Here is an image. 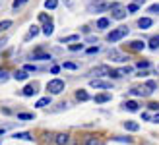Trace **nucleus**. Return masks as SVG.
Segmentation results:
<instances>
[{
  "label": "nucleus",
  "instance_id": "obj_1",
  "mask_svg": "<svg viewBox=\"0 0 159 145\" xmlns=\"http://www.w3.org/2000/svg\"><path fill=\"white\" fill-rule=\"evenodd\" d=\"M109 10H111V18H113V20H124L126 15H128V10H126V6L120 4V2H113V4H109Z\"/></svg>",
  "mask_w": 159,
  "mask_h": 145
},
{
  "label": "nucleus",
  "instance_id": "obj_2",
  "mask_svg": "<svg viewBox=\"0 0 159 145\" xmlns=\"http://www.w3.org/2000/svg\"><path fill=\"white\" fill-rule=\"evenodd\" d=\"M128 33H130V29H128V27H124V25H120V27L113 29V31H111V33L107 35V43H111V45H113V43H118L120 39H124Z\"/></svg>",
  "mask_w": 159,
  "mask_h": 145
},
{
  "label": "nucleus",
  "instance_id": "obj_3",
  "mask_svg": "<svg viewBox=\"0 0 159 145\" xmlns=\"http://www.w3.org/2000/svg\"><path fill=\"white\" fill-rule=\"evenodd\" d=\"M64 87H66V83L62 81V79L54 77V79H51V81L47 83V91H49L51 95H60L62 91H64Z\"/></svg>",
  "mask_w": 159,
  "mask_h": 145
},
{
  "label": "nucleus",
  "instance_id": "obj_4",
  "mask_svg": "<svg viewBox=\"0 0 159 145\" xmlns=\"http://www.w3.org/2000/svg\"><path fill=\"white\" fill-rule=\"evenodd\" d=\"M89 85L93 87V89H111V87H113V83L105 81V79H91Z\"/></svg>",
  "mask_w": 159,
  "mask_h": 145
},
{
  "label": "nucleus",
  "instance_id": "obj_5",
  "mask_svg": "<svg viewBox=\"0 0 159 145\" xmlns=\"http://www.w3.org/2000/svg\"><path fill=\"white\" fill-rule=\"evenodd\" d=\"M52 139H54V145H70V134L60 132V134L54 135Z\"/></svg>",
  "mask_w": 159,
  "mask_h": 145
},
{
  "label": "nucleus",
  "instance_id": "obj_6",
  "mask_svg": "<svg viewBox=\"0 0 159 145\" xmlns=\"http://www.w3.org/2000/svg\"><path fill=\"white\" fill-rule=\"evenodd\" d=\"M109 72H111L109 66H97V68H93L89 72V76H95L93 79H97V76H109Z\"/></svg>",
  "mask_w": 159,
  "mask_h": 145
},
{
  "label": "nucleus",
  "instance_id": "obj_7",
  "mask_svg": "<svg viewBox=\"0 0 159 145\" xmlns=\"http://www.w3.org/2000/svg\"><path fill=\"white\" fill-rule=\"evenodd\" d=\"M130 95H136V97H148V95H152V91H149L146 85H142V87H132V89H130Z\"/></svg>",
  "mask_w": 159,
  "mask_h": 145
},
{
  "label": "nucleus",
  "instance_id": "obj_8",
  "mask_svg": "<svg viewBox=\"0 0 159 145\" xmlns=\"http://www.w3.org/2000/svg\"><path fill=\"white\" fill-rule=\"evenodd\" d=\"M87 10H89L91 14H93V12H97V14H99V12L109 10V4H107V2H97V4H91L89 8H87Z\"/></svg>",
  "mask_w": 159,
  "mask_h": 145
},
{
  "label": "nucleus",
  "instance_id": "obj_9",
  "mask_svg": "<svg viewBox=\"0 0 159 145\" xmlns=\"http://www.w3.org/2000/svg\"><path fill=\"white\" fill-rule=\"evenodd\" d=\"M35 93H37V85H35V83H29V85H25V87L21 89V95H23V97H33Z\"/></svg>",
  "mask_w": 159,
  "mask_h": 145
},
{
  "label": "nucleus",
  "instance_id": "obj_10",
  "mask_svg": "<svg viewBox=\"0 0 159 145\" xmlns=\"http://www.w3.org/2000/svg\"><path fill=\"white\" fill-rule=\"evenodd\" d=\"M52 31H54V23L49 20V21H47L45 23V25H43V29H41V33L45 35V37H51L52 35Z\"/></svg>",
  "mask_w": 159,
  "mask_h": 145
},
{
  "label": "nucleus",
  "instance_id": "obj_11",
  "mask_svg": "<svg viewBox=\"0 0 159 145\" xmlns=\"http://www.w3.org/2000/svg\"><path fill=\"white\" fill-rule=\"evenodd\" d=\"M97 104H105L111 101V93H99V95H95V99H93Z\"/></svg>",
  "mask_w": 159,
  "mask_h": 145
},
{
  "label": "nucleus",
  "instance_id": "obj_12",
  "mask_svg": "<svg viewBox=\"0 0 159 145\" xmlns=\"http://www.w3.org/2000/svg\"><path fill=\"white\" fill-rule=\"evenodd\" d=\"M152 25H153L152 18H140V20H138V27H140V29H149Z\"/></svg>",
  "mask_w": 159,
  "mask_h": 145
},
{
  "label": "nucleus",
  "instance_id": "obj_13",
  "mask_svg": "<svg viewBox=\"0 0 159 145\" xmlns=\"http://www.w3.org/2000/svg\"><path fill=\"white\" fill-rule=\"evenodd\" d=\"M124 130H128V132H138V130H140V124L134 122V120H126V122H124Z\"/></svg>",
  "mask_w": 159,
  "mask_h": 145
},
{
  "label": "nucleus",
  "instance_id": "obj_14",
  "mask_svg": "<svg viewBox=\"0 0 159 145\" xmlns=\"http://www.w3.org/2000/svg\"><path fill=\"white\" fill-rule=\"evenodd\" d=\"M109 58H113V60H116V62H126V60H128V56L118 54V51H109Z\"/></svg>",
  "mask_w": 159,
  "mask_h": 145
},
{
  "label": "nucleus",
  "instance_id": "obj_15",
  "mask_svg": "<svg viewBox=\"0 0 159 145\" xmlns=\"http://www.w3.org/2000/svg\"><path fill=\"white\" fill-rule=\"evenodd\" d=\"M128 46L132 48V51H144V48H146V43H144V41H140V39H136V41L128 43Z\"/></svg>",
  "mask_w": 159,
  "mask_h": 145
},
{
  "label": "nucleus",
  "instance_id": "obj_16",
  "mask_svg": "<svg viewBox=\"0 0 159 145\" xmlns=\"http://www.w3.org/2000/svg\"><path fill=\"white\" fill-rule=\"evenodd\" d=\"M138 107H140V104H138L136 101H126V103H122V108L130 110V112H136V110H138Z\"/></svg>",
  "mask_w": 159,
  "mask_h": 145
},
{
  "label": "nucleus",
  "instance_id": "obj_17",
  "mask_svg": "<svg viewBox=\"0 0 159 145\" xmlns=\"http://www.w3.org/2000/svg\"><path fill=\"white\" fill-rule=\"evenodd\" d=\"M76 99L82 101V103H85V101H89V93H87L85 89H78L76 91Z\"/></svg>",
  "mask_w": 159,
  "mask_h": 145
},
{
  "label": "nucleus",
  "instance_id": "obj_18",
  "mask_svg": "<svg viewBox=\"0 0 159 145\" xmlns=\"http://www.w3.org/2000/svg\"><path fill=\"white\" fill-rule=\"evenodd\" d=\"M51 104V97H41L37 103H35V107L37 108H45V107H49Z\"/></svg>",
  "mask_w": 159,
  "mask_h": 145
},
{
  "label": "nucleus",
  "instance_id": "obj_19",
  "mask_svg": "<svg viewBox=\"0 0 159 145\" xmlns=\"http://www.w3.org/2000/svg\"><path fill=\"white\" fill-rule=\"evenodd\" d=\"M14 79H18V81H25V79H27V72L25 70H16Z\"/></svg>",
  "mask_w": 159,
  "mask_h": 145
},
{
  "label": "nucleus",
  "instance_id": "obj_20",
  "mask_svg": "<svg viewBox=\"0 0 159 145\" xmlns=\"http://www.w3.org/2000/svg\"><path fill=\"white\" fill-rule=\"evenodd\" d=\"M111 25V20L109 18H99L97 20V29H107Z\"/></svg>",
  "mask_w": 159,
  "mask_h": 145
},
{
  "label": "nucleus",
  "instance_id": "obj_21",
  "mask_svg": "<svg viewBox=\"0 0 159 145\" xmlns=\"http://www.w3.org/2000/svg\"><path fill=\"white\" fill-rule=\"evenodd\" d=\"M60 43H80V35H68V37H60Z\"/></svg>",
  "mask_w": 159,
  "mask_h": 145
},
{
  "label": "nucleus",
  "instance_id": "obj_22",
  "mask_svg": "<svg viewBox=\"0 0 159 145\" xmlns=\"http://www.w3.org/2000/svg\"><path fill=\"white\" fill-rule=\"evenodd\" d=\"M84 145H101V141H99V138H95V135H87Z\"/></svg>",
  "mask_w": 159,
  "mask_h": 145
},
{
  "label": "nucleus",
  "instance_id": "obj_23",
  "mask_svg": "<svg viewBox=\"0 0 159 145\" xmlns=\"http://www.w3.org/2000/svg\"><path fill=\"white\" fill-rule=\"evenodd\" d=\"M14 139H27V141H31L33 138H31V134H27V132H20V134H14L12 135Z\"/></svg>",
  "mask_w": 159,
  "mask_h": 145
},
{
  "label": "nucleus",
  "instance_id": "obj_24",
  "mask_svg": "<svg viewBox=\"0 0 159 145\" xmlns=\"http://www.w3.org/2000/svg\"><path fill=\"white\" fill-rule=\"evenodd\" d=\"M39 35V27L37 25H31L29 27V33H27V37H25V41H29V39H33V37H37Z\"/></svg>",
  "mask_w": 159,
  "mask_h": 145
},
{
  "label": "nucleus",
  "instance_id": "obj_25",
  "mask_svg": "<svg viewBox=\"0 0 159 145\" xmlns=\"http://www.w3.org/2000/svg\"><path fill=\"white\" fill-rule=\"evenodd\" d=\"M31 60H51V54H47V52H37L31 56Z\"/></svg>",
  "mask_w": 159,
  "mask_h": 145
},
{
  "label": "nucleus",
  "instance_id": "obj_26",
  "mask_svg": "<svg viewBox=\"0 0 159 145\" xmlns=\"http://www.w3.org/2000/svg\"><path fill=\"white\" fill-rule=\"evenodd\" d=\"M148 46L152 48V51H157V48H159V35H155V37L149 39V45Z\"/></svg>",
  "mask_w": 159,
  "mask_h": 145
},
{
  "label": "nucleus",
  "instance_id": "obj_27",
  "mask_svg": "<svg viewBox=\"0 0 159 145\" xmlns=\"http://www.w3.org/2000/svg\"><path fill=\"white\" fill-rule=\"evenodd\" d=\"M18 120H35V114L33 112H20Z\"/></svg>",
  "mask_w": 159,
  "mask_h": 145
},
{
  "label": "nucleus",
  "instance_id": "obj_28",
  "mask_svg": "<svg viewBox=\"0 0 159 145\" xmlns=\"http://www.w3.org/2000/svg\"><path fill=\"white\" fill-rule=\"evenodd\" d=\"M58 6V0H45V8L47 10H54Z\"/></svg>",
  "mask_w": 159,
  "mask_h": 145
},
{
  "label": "nucleus",
  "instance_id": "obj_29",
  "mask_svg": "<svg viewBox=\"0 0 159 145\" xmlns=\"http://www.w3.org/2000/svg\"><path fill=\"white\" fill-rule=\"evenodd\" d=\"M144 85H146V87H148V89L152 91V93H153V91L157 89V81H153V79H148V81H146Z\"/></svg>",
  "mask_w": 159,
  "mask_h": 145
},
{
  "label": "nucleus",
  "instance_id": "obj_30",
  "mask_svg": "<svg viewBox=\"0 0 159 145\" xmlns=\"http://www.w3.org/2000/svg\"><path fill=\"white\" fill-rule=\"evenodd\" d=\"M25 2H27V0H14V2H12V10H20Z\"/></svg>",
  "mask_w": 159,
  "mask_h": 145
},
{
  "label": "nucleus",
  "instance_id": "obj_31",
  "mask_svg": "<svg viewBox=\"0 0 159 145\" xmlns=\"http://www.w3.org/2000/svg\"><path fill=\"white\" fill-rule=\"evenodd\" d=\"M8 27H12V21H10V20H4V21H0V33H2V31H6Z\"/></svg>",
  "mask_w": 159,
  "mask_h": 145
},
{
  "label": "nucleus",
  "instance_id": "obj_32",
  "mask_svg": "<svg viewBox=\"0 0 159 145\" xmlns=\"http://www.w3.org/2000/svg\"><path fill=\"white\" fill-rule=\"evenodd\" d=\"M8 77H10V74H8V70H4V68H0V81H8Z\"/></svg>",
  "mask_w": 159,
  "mask_h": 145
},
{
  "label": "nucleus",
  "instance_id": "obj_33",
  "mask_svg": "<svg viewBox=\"0 0 159 145\" xmlns=\"http://www.w3.org/2000/svg\"><path fill=\"white\" fill-rule=\"evenodd\" d=\"M109 76L113 77V79H120V77H122V72H120V70H111Z\"/></svg>",
  "mask_w": 159,
  "mask_h": 145
},
{
  "label": "nucleus",
  "instance_id": "obj_34",
  "mask_svg": "<svg viewBox=\"0 0 159 145\" xmlns=\"http://www.w3.org/2000/svg\"><path fill=\"white\" fill-rule=\"evenodd\" d=\"M68 48H70L72 52H78V51H84V45H82V43H74V45H70Z\"/></svg>",
  "mask_w": 159,
  "mask_h": 145
},
{
  "label": "nucleus",
  "instance_id": "obj_35",
  "mask_svg": "<svg viewBox=\"0 0 159 145\" xmlns=\"http://www.w3.org/2000/svg\"><path fill=\"white\" fill-rule=\"evenodd\" d=\"M136 68H140V70H148V68H149V62H148V60H140V62H136Z\"/></svg>",
  "mask_w": 159,
  "mask_h": 145
},
{
  "label": "nucleus",
  "instance_id": "obj_36",
  "mask_svg": "<svg viewBox=\"0 0 159 145\" xmlns=\"http://www.w3.org/2000/svg\"><path fill=\"white\" fill-rule=\"evenodd\" d=\"M62 68H64V70H78V64H74V62H64V64H62Z\"/></svg>",
  "mask_w": 159,
  "mask_h": 145
},
{
  "label": "nucleus",
  "instance_id": "obj_37",
  "mask_svg": "<svg viewBox=\"0 0 159 145\" xmlns=\"http://www.w3.org/2000/svg\"><path fill=\"white\" fill-rule=\"evenodd\" d=\"M23 70L29 74V72H37V66H35V64H25V66H23Z\"/></svg>",
  "mask_w": 159,
  "mask_h": 145
},
{
  "label": "nucleus",
  "instance_id": "obj_38",
  "mask_svg": "<svg viewBox=\"0 0 159 145\" xmlns=\"http://www.w3.org/2000/svg\"><path fill=\"white\" fill-rule=\"evenodd\" d=\"M148 12L149 14H159V4H152V6L148 8Z\"/></svg>",
  "mask_w": 159,
  "mask_h": 145
},
{
  "label": "nucleus",
  "instance_id": "obj_39",
  "mask_svg": "<svg viewBox=\"0 0 159 145\" xmlns=\"http://www.w3.org/2000/svg\"><path fill=\"white\" fill-rule=\"evenodd\" d=\"M101 51V48L97 46V45H95V46H89V48H87V54H97Z\"/></svg>",
  "mask_w": 159,
  "mask_h": 145
},
{
  "label": "nucleus",
  "instance_id": "obj_40",
  "mask_svg": "<svg viewBox=\"0 0 159 145\" xmlns=\"http://www.w3.org/2000/svg\"><path fill=\"white\" fill-rule=\"evenodd\" d=\"M113 139H115V141H126V143H132V138H120V135H115Z\"/></svg>",
  "mask_w": 159,
  "mask_h": 145
},
{
  "label": "nucleus",
  "instance_id": "obj_41",
  "mask_svg": "<svg viewBox=\"0 0 159 145\" xmlns=\"http://www.w3.org/2000/svg\"><path fill=\"white\" fill-rule=\"evenodd\" d=\"M126 10H128L130 14H134V12H138V10H140V6H138V4H130L128 8H126Z\"/></svg>",
  "mask_w": 159,
  "mask_h": 145
},
{
  "label": "nucleus",
  "instance_id": "obj_42",
  "mask_svg": "<svg viewBox=\"0 0 159 145\" xmlns=\"http://www.w3.org/2000/svg\"><path fill=\"white\" fill-rule=\"evenodd\" d=\"M148 108H149V110L159 112V103H149V104H148Z\"/></svg>",
  "mask_w": 159,
  "mask_h": 145
},
{
  "label": "nucleus",
  "instance_id": "obj_43",
  "mask_svg": "<svg viewBox=\"0 0 159 145\" xmlns=\"http://www.w3.org/2000/svg\"><path fill=\"white\" fill-rule=\"evenodd\" d=\"M6 45H8V37H2V39H0V51H2Z\"/></svg>",
  "mask_w": 159,
  "mask_h": 145
},
{
  "label": "nucleus",
  "instance_id": "obj_44",
  "mask_svg": "<svg viewBox=\"0 0 159 145\" xmlns=\"http://www.w3.org/2000/svg\"><path fill=\"white\" fill-rule=\"evenodd\" d=\"M39 20H41L43 23H47V21H49V15H47V14H39Z\"/></svg>",
  "mask_w": 159,
  "mask_h": 145
},
{
  "label": "nucleus",
  "instance_id": "obj_45",
  "mask_svg": "<svg viewBox=\"0 0 159 145\" xmlns=\"http://www.w3.org/2000/svg\"><path fill=\"white\" fill-rule=\"evenodd\" d=\"M58 72H60V66H52V68H51V74H52V76H57Z\"/></svg>",
  "mask_w": 159,
  "mask_h": 145
},
{
  "label": "nucleus",
  "instance_id": "obj_46",
  "mask_svg": "<svg viewBox=\"0 0 159 145\" xmlns=\"http://www.w3.org/2000/svg\"><path fill=\"white\" fill-rule=\"evenodd\" d=\"M120 72H122V76H126V74H130V72H132V68L126 66V68H120Z\"/></svg>",
  "mask_w": 159,
  "mask_h": 145
},
{
  "label": "nucleus",
  "instance_id": "obj_47",
  "mask_svg": "<svg viewBox=\"0 0 159 145\" xmlns=\"http://www.w3.org/2000/svg\"><path fill=\"white\" fill-rule=\"evenodd\" d=\"M142 120H152V116H149V112H142Z\"/></svg>",
  "mask_w": 159,
  "mask_h": 145
},
{
  "label": "nucleus",
  "instance_id": "obj_48",
  "mask_svg": "<svg viewBox=\"0 0 159 145\" xmlns=\"http://www.w3.org/2000/svg\"><path fill=\"white\" fill-rule=\"evenodd\" d=\"M152 120H153V122H157V124H159V112H157L155 116H152Z\"/></svg>",
  "mask_w": 159,
  "mask_h": 145
},
{
  "label": "nucleus",
  "instance_id": "obj_49",
  "mask_svg": "<svg viewBox=\"0 0 159 145\" xmlns=\"http://www.w3.org/2000/svg\"><path fill=\"white\" fill-rule=\"evenodd\" d=\"M144 2H146V0H136L134 4H138V6H140V4H144Z\"/></svg>",
  "mask_w": 159,
  "mask_h": 145
},
{
  "label": "nucleus",
  "instance_id": "obj_50",
  "mask_svg": "<svg viewBox=\"0 0 159 145\" xmlns=\"http://www.w3.org/2000/svg\"><path fill=\"white\" fill-rule=\"evenodd\" d=\"M140 145H153V143H149V141H142Z\"/></svg>",
  "mask_w": 159,
  "mask_h": 145
},
{
  "label": "nucleus",
  "instance_id": "obj_51",
  "mask_svg": "<svg viewBox=\"0 0 159 145\" xmlns=\"http://www.w3.org/2000/svg\"><path fill=\"white\" fill-rule=\"evenodd\" d=\"M64 4H66V6H70V4H72V0H64Z\"/></svg>",
  "mask_w": 159,
  "mask_h": 145
},
{
  "label": "nucleus",
  "instance_id": "obj_52",
  "mask_svg": "<svg viewBox=\"0 0 159 145\" xmlns=\"http://www.w3.org/2000/svg\"><path fill=\"white\" fill-rule=\"evenodd\" d=\"M4 134V128H0V135H2Z\"/></svg>",
  "mask_w": 159,
  "mask_h": 145
},
{
  "label": "nucleus",
  "instance_id": "obj_53",
  "mask_svg": "<svg viewBox=\"0 0 159 145\" xmlns=\"http://www.w3.org/2000/svg\"><path fill=\"white\" fill-rule=\"evenodd\" d=\"M74 145H80V143H74Z\"/></svg>",
  "mask_w": 159,
  "mask_h": 145
}]
</instances>
